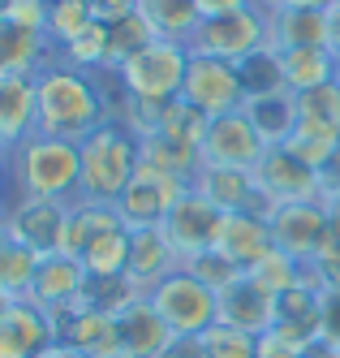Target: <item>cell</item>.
<instances>
[{
    "instance_id": "1",
    "label": "cell",
    "mask_w": 340,
    "mask_h": 358,
    "mask_svg": "<svg viewBox=\"0 0 340 358\" xmlns=\"http://www.w3.org/2000/svg\"><path fill=\"white\" fill-rule=\"evenodd\" d=\"M112 78L108 73H87L73 69L61 57H52L35 73V95H39V134L82 143L95 134L103 121H112Z\"/></svg>"
},
{
    "instance_id": "2",
    "label": "cell",
    "mask_w": 340,
    "mask_h": 358,
    "mask_svg": "<svg viewBox=\"0 0 340 358\" xmlns=\"http://www.w3.org/2000/svg\"><path fill=\"white\" fill-rule=\"evenodd\" d=\"M9 186L13 199H61V203H77V177H82V160H77V143L52 138V134H31L22 138L9 160Z\"/></svg>"
},
{
    "instance_id": "3",
    "label": "cell",
    "mask_w": 340,
    "mask_h": 358,
    "mask_svg": "<svg viewBox=\"0 0 340 358\" xmlns=\"http://www.w3.org/2000/svg\"><path fill=\"white\" fill-rule=\"evenodd\" d=\"M77 160H82V177H77V203H103L117 208L121 190L129 186L138 160H142V143L125 130L121 121H103L95 134L77 143Z\"/></svg>"
},
{
    "instance_id": "4",
    "label": "cell",
    "mask_w": 340,
    "mask_h": 358,
    "mask_svg": "<svg viewBox=\"0 0 340 358\" xmlns=\"http://www.w3.org/2000/svg\"><path fill=\"white\" fill-rule=\"evenodd\" d=\"M186 69H190V48L168 43V39H151L142 52H134L112 73V83L129 99L172 104V99H181V87H186Z\"/></svg>"
},
{
    "instance_id": "5",
    "label": "cell",
    "mask_w": 340,
    "mask_h": 358,
    "mask_svg": "<svg viewBox=\"0 0 340 358\" xmlns=\"http://www.w3.org/2000/svg\"><path fill=\"white\" fill-rule=\"evenodd\" d=\"M272 48V35H267V13L258 5H246V9H232V13H220V17H202V27L190 43V52H202V57H216V61H228V65H242L250 61L254 52Z\"/></svg>"
},
{
    "instance_id": "6",
    "label": "cell",
    "mask_w": 340,
    "mask_h": 358,
    "mask_svg": "<svg viewBox=\"0 0 340 358\" xmlns=\"http://www.w3.org/2000/svg\"><path fill=\"white\" fill-rule=\"evenodd\" d=\"M151 306L160 311V320L172 328V337H202L216 324V294L202 285L198 276H190L186 268H177L172 276H164L151 294Z\"/></svg>"
},
{
    "instance_id": "7",
    "label": "cell",
    "mask_w": 340,
    "mask_h": 358,
    "mask_svg": "<svg viewBox=\"0 0 340 358\" xmlns=\"http://www.w3.org/2000/svg\"><path fill=\"white\" fill-rule=\"evenodd\" d=\"M186 194H190V182H186V177H172V173H164V169H151V164L138 160L134 177H129V186H125L121 199H117V216L125 220V229H160L164 216H168Z\"/></svg>"
},
{
    "instance_id": "8",
    "label": "cell",
    "mask_w": 340,
    "mask_h": 358,
    "mask_svg": "<svg viewBox=\"0 0 340 358\" xmlns=\"http://www.w3.org/2000/svg\"><path fill=\"white\" fill-rule=\"evenodd\" d=\"M267 224H272L276 250L293 255L297 264H315L319 255L332 246V216H327V203H323V199L284 203V208H280Z\"/></svg>"
},
{
    "instance_id": "9",
    "label": "cell",
    "mask_w": 340,
    "mask_h": 358,
    "mask_svg": "<svg viewBox=\"0 0 340 358\" xmlns=\"http://www.w3.org/2000/svg\"><path fill=\"white\" fill-rule=\"evenodd\" d=\"M69 212L73 203H61V199H13L5 208V238L35 250L39 259L43 255H61Z\"/></svg>"
},
{
    "instance_id": "10",
    "label": "cell",
    "mask_w": 340,
    "mask_h": 358,
    "mask_svg": "<svg viewBox=\"0 0 340 358\" xmlns=\"http://www.w3.org/2000/svg\"><path fill=\"white\" fill-rule=\"evenodd\" d=\"M52 324V341H61L69 350H77L82 358H121V328L117 315L103 311H87V306H57L43 311Z\"/></svg>"
},
{
    "instance_id": "11",
    "label": "cell",
    "mask_w": 340,
    "mask_h": 358,
    "mask_svg": "<svg viewBox=\"0 0 340 358\" xmlns=\"http://www.w3.org/2000/svg\"><path fill=\"white\" fill-rule=\"evenodd\" d=\"M181 99L207 117H224V113H237L246 104V91H242V73L237 65L216 61V57H202L190 52V69H186V87H181Z\"/></svg>"
},
{
    "instance_id": "12",
    "label": "cell",
    "mask_w": 340,
    "mask_h": 358,
    "mask_svg": "<svg viewBox=\"0 0 340 358\" xmlns=\"http://www.w3.org/2000/svg\"><path fill=\"white\" fill-rule=\"evenodd\" d=\"M250 173H254V186L263 194H272L280 208L284 203H302V199H319V173L310 169L289 143L267 147L263 160H258Z\"/></svg>"
},
{
    "instance_id": "13",
    "label": "cell",
    "mask_w": 340,
    "mask_h": 358,
    "mask_svg": "<svg viewBox=\"0 0 340 358\" xmlns=\"http://www.w3.org/2000/svg\"><path fill=\"white\" fill-rule=\"evenodd\" d=\"M220 224H224V212H216L202 194H194V190H190V194H186V199H181L177 208L164 216L160 234H164V238H168V246L177 250V259L186 264V259H194V255H202V250H212V246H216Z\"/></svg>"
},
{
    "instance_id": "14",
    "label": "cell",
    "mask_w": 340,
    "mask_h": 358,
    "mask_svg": "<svg viewBox=\"0 0 340 358\" xmlns=\"http://www.w3.org/2000/svg\"><path fill=\"white\" fill-rule=\"evenodd\" d=\"M267 143L258 138V130L250 125V117L237 113H224L212 117L207 125V138H202V164H224V169H254L263 160Z\"/></svg>"
},
{
    "instance_id": "15",
    "label": "cell",
    "mask_w": 340,
    "mask_h": 358,
    "mask_svg": "<svg viewBox=\"0 0 340 358\" xmlns=\"http://www.w3.org/2000/svg\"><path fill=\"white\" fill-rule=\"evenodd\" d=\"M216 324H228L250 337H263L267 328H276V294H267L258 280L246 272L237 285H228L216 302Z\"/></svg>"
},
{
    "instance_id": "16",
    "label": "cell",
    "mask_w": 340,
    "mask_h": 358,
    "mask_svg": "<svg viewBox=\"0 0 340 358\" xmlns=\"http://www.w3.org/2000/svg\"><path fill=\"white\" fill-rule=\"evenodd\" d=\"M52 345V324L31 298H17L0 311V358H39Z\"/></svg>"
},
{
    "instance_id": "17",
    "label": "cell",
    "mask_w": 340,
    "mask_h": 358,
    "mask_svg": "<svg viewBox=\"0 0 340 358\" xmlns=\"http://www.w3.org/2000/svg\"><path fill=\"white\" fill-rule=\"evenodd\" d=\"M319 320H323V289L315 280H302V285L276 294V332L289 337L293 345H315L319 341Z\"/></svg>"
},
{
    "instance_id": "18",
    "label": "cell",
    "mask_w": 340,
    "mask_h": 358,
    "mask_svg": "<svg viewBox=\"0 0 340 358\" xmlns=\"http://www.w3.org/2000/svg\"><path fill=\"white\" fill-rule=\"evenodd\" d=\"M57 57L43 31H26L13 17H0V78H35Z\"/></svg>"
},
{
    "instance_id": "19",
    "label": "cell",
    "mask_w": 340,
    "mask_h": 358,
    "mask_svg": "<svg viewBox=\"0 0 340 358\" xmlns=\"http://www.w3.org/2000/svg\"><path fill=\"white\" fill-rule=\"evenodd\" d=\"M177 268H181V259H177V250L168 246V238L160 229H129V268H125V276L134 280L142 294H151Z\"/></svg>"
},
{
    "instance_id": "20",
    "label": "cell",
    "mask_w": 340,
    "mask_h": 358,
    "mask_svg": "<svg viewBox=\"0 0 340 358\" xmlns=\"http://www.w3.org/2000/svg\"><path fill=\"white\" fill-rule=\"evenodd\" d=\"M87 285V268L69 259V255H43L39 272H35V285H31V302L39 311H57V306H73L82 298Z\"/></svg>"
},
{
    "instance_id": "21",
    "label": "cell",
    "mask_w": 340,
    "mask_h": 358,
    "mask_svg": "<svg viewBox=\"0 0 340 358\" xmlns=\"http://www.w3.org/2000/svg\"><path fill=\"white\" fill-rule=\"evenodd\" d=\"M117 328H121V358H160V350L172 341V328L160 320L151 298L125 306L117 315Z\"/></svg>"
},
{
    "instance_id": "22",
    "label": "cell",
    "mask_w": 340,
    "mask_h": 358,
    "mask_svg": "<svg viewBox=\"0 0 340 358\" xmlns=\"http://www.w3.org/2000/svg\"><path fill=\"white\" fill-rule=\"evenodd\" d=\"M216 250H224L237 268L250 272L258 259H263V255L276 250V242H272V224H267V220H258V216H250V212H228L224 224H220Z\"/></svg>"
},
{
    "instance_id": "23",
    "label": "cell",
    "mask_w": 340,
    "mask_h": 358,
    "mask_svg": "<svg viewBox=\"0 0 340 358\" xmlns=\"http://www.w3.org/2000/svg\"><path fill=\"white\" fill-rule=\"evenodd\" d=\"M39 130L35 78H0V143L9 151Z\"/></svg>"
},
{
    "instance_id": "24",
    "label": "cell",
    "mask_w": 340,
    "mask_h": 358,
    "mask_svg": "<svg viewBox=\"0 0 340 358\" xmlns=\"http://www.w3.org/2000/svg\"><path fill=\"white\" fill-rule=\"evenodd\" d=\"M190 190L202 194L216 212H246V203L254 194V173L250 169H224V164H198L190 177Z\"/></svg>"
},
{
    "instance_id": "25",
    "label": "cell",
    "mask_w": 340,
    "mask_h": 358,
    "mask_svg": "<svg viewBox=\"0 0 340 358\" xmlns=\"http://www.w3.org/2000/svg\"><path fill=\"white\" fill-rule=\"evenodd\" d=\"M276 61H280V83L284 91H315L323 83H336V57L327 52V48H272Z\"/></svg>"
},
{
    "instance_id": "26",
    "label": "cell",
    "mask_w": 340,
    "mask_h": 358,
    "mask_svg": "<svg viewBox=\"0 0 340 358\" xmlns=\"http://www.w3.org/2000/svg\"><path fill=\"white\" fill-rule=\"evenodd\" d=\"M138 13L147 17L155 39H168V43H181V48H190L198 27H202L198 0H138Z\"/></svg>"
},
{
    "instance_id": "27",
    "label": "cell",
    "mask_w": 340,
    "mask_h": 358,
    "mask_svg": "<svg viewBox=\"0 0 340 358\" xmlns=\"http://www.w3.org/2000/svg\"><path fill=\"white\" fill-rule=\"evenodd\" d=\"M242 113L250 117V125L258 130V138H263L267 147L289 143L293 130H297V95L293 91H272V95L246 99Z\"/></svg>"
},
{
    "instance_id": "28",
    "label": "cell",
    "mask_w": 340,
    "mask_h": 358,
    "mask_svg": "<svg viewBox=\"0 0 340 358\" xmlns=\"http://www.w3.org/2000/svg\"><path fill=\"white\" fill-rule=\"evenodd\" d=\"M272 48H327V13L323 9H276L267 13Z\"/></svg>"
},
{
    "instance_id": "29",
    "label": "cell",
    "mask_w": 340,
    "mask_h": 358,
    "mask_svg": "<svg viewBox=\"0 0 340 358\" xmlns=\"http://www.w3.org/2000/svg\"><path fill=\"white\" fill-rule=\"evenodd\" d=\"M125 224L117 216V208H103V203H73L69 212V224H65V242H61V255H69V259H77L99 234H108V229Z\"/></svg>"
},
{
    "instance_id": "30",
    "label": "cell",
    "mask_w": 340,
    "mask_h": 358,
    "mask_svg": "<svg viewBox=\"0 0 340 358\" xmlns=\"http://www.w3.org/2000/svg\"><path fill=\"white\" fill-rule=\"evenodd\" d=\"M207 125H212V117L198 113L190 99H172V104L164 108V121H160V138L172 143V147H181V151H194V156H202Z\"/></svg>"
},
{
    "instance_id": "31",
    "label": "cell",
    "mask_w": 340,
    "mask_h": 358,
    "mask_svg": "<svg viewBox=\"0 0 340 358\" xmlns=\"http://www.w3.org/2000/svg\"><path fill=\"white\" fill-rule=\"evenodd\" d=\"M138 298H147V294L125 272L121 276H87L77 306H87V311H103V315H121L125 306H134Z\"/></svg>"
},
{
    "instance_id": "32",
    "label": "cell",
    "mask_w": 340,
    "mask_h": 358,
    "mask_svg": "<svg viewBox=\"0 0 340 358\" xmlns=\"http://www.w3.org/2000/svg\"><path fill=\"white\" fill-rule=\"evenodd\" d=\"M35 272H39V255L35 250L17 246L13 238H0V294H5L9 302L31 298Z\"/></svg>"
},
{
    "instance_id": "33",
    "label": "cell",
    "mask_w": 340,
    "mask_h": 358,
    "mask_svg": "<svg viewBox=\"0 0 340 358\" xmlns=\"http://www.w3.org/2000/svg\"><path fill=\"white\" fill-rule=\"evenodd\" d=\"M77 264L87 268V276H121L129 268V229L117 224L108 234H99L82 255H77Z\"/></svg>"
},
{
    "instance_id": "34",
    "label": "cell",
    "mask_w": 340,
    "mask_h": 358,
    "mask_svg": "<svg viewBox=\"0 0 340 358\" xmlns=\"http://www.w3.org/2000/svg\"><path fill=\"white\" fill-rule=\"evenodd\" d=\"M151 39H155V35H151V27H147L142 13H129V17L108 22V78H112V73H117L129 57H134V52H142Z\"/></svg>"
},
{
    "instance_id": "35",
    "label": "cell",
    "mask_w": 340,
    "mask_h": 358,
    "mask_svg": "<svg viewBox=\"0 0 340 358\" xmlns=\"http://www.w3.org/2000/svg\"><path fill=\"white\" fill-rule=\"evenodd\" d=\"M57 57H61L65 65H73V69L108 73V27H103V22H91V27L77 35V39H69Z\"/></svg>"
},
{
    "instance_id": "36",
    "label": "cell",
    "mask_w": 340,
    "mask_h": 358,
    "mask_svg": "<svg viewBox=\"0 0 340 358\" xmlns=\"http://www.w3.org/2000/svg\"><path fill=\"white\" fill-rule=\"evenodd\" d=\"M91 22H95L91 0H52V9H47V43H52V52H61L69 39H77L91 27Z\"/></svg>"
},
{
    "instance_id": "37",
    "label": "cell",
    "mask_w": 340,
    "mask_h": 358,
    "mask_svg": "<svg viewBox=\"0 0 340 358\" xmlns=\"http://www.w3.org/2000/svg\"><path fill=\"white\" fill-rule=\"evenodd\" d=\"M181 268H186L190 276H198L216 298H220L228 285H237V280L246 276V268H237V264H232L224 250H216V246H212V250H202V255H194V259H186Z\"/></svg>"
},
{
    "instance_id": "38",
    "label": "cell",
    "mask_w": 340,
    "mask_h": 358,
    "mask_svg": "<svg viewBox=\"0 0 340 358\" xmlns=\"http://www.w3.org/2000/svg\"><path fill=\"white\" fill-rule=\"evenodd\" d=\"M289 147L297 151L310 169H319L332 151H340V130H336V125H319V121H297Z\"/></svg>"
},
{
    "instance_id": "39",
    "label": "cell",
    "mask_w": 340,
    "mask_h": 358,
    "mask_svg": "<svg viewBox=\"0 0 340 358\" xmlns=\"http://www.w3.org/2000/svg\"><path fill=\"white\" fill-rule=\"evenodd\" d=\"M250 276L267 294H284V289H293V285L306 280V264H297L293 255H284V250H272V255H263V259L250 268Z\"/></svg>"
},
{
    "instance_id": "40",
    "label": "cell",
    "mask_w": 340,
    "mask_h": 358,
    "mask_svg": "<svg viewBox=\"0 0 340 358\" xmlns=\"http://www.w3.org/2000/svg\"><path fill=\"white\" fill-rule=\"evenodd\" d=\"M142 164H151V169H164V173H172V177H190L198 173V164H202V156H194V151H181V147H172V143H164L160 134H151V138H142Z\"/></svg>"
},
{
    "instance_id": "41",
    "label": "cell",
    "mask_w": 340,
    "mask_h": 358,
    "mask_svg": "<svg viewBox=\"0 0 340 358\" xmlns=\"http://www.w3.org/2000/svg\"><path fill=\"white\" fill-rule=\"evenodd\" d=\"M237 73H242V91H246V99L284 91V83H280V61H276L272 48H263V52H254L250 61H242Z\"/></svg>"
},
{
    "instance_id": "42",
    "label": "cell",
    "mask_w": 340,
    "mask_h": 358,
    "mask_svg": "<svg viewBox=\"0 0 340 358\" xmlns=\"http://www.w3.org/2000/svg\"><path fill=\"white\" fill-rule=\"evenodd\" d=\"M202 345H207V358H258V337L237 332L228 324H212L202 332Z\"/></svg>"
},
{
    "instance_id": "43",
    "label": "cell",
    "mask_w": 340,
    "mask_h": 358,
    "mask_svg": "<svg viewBox=\"0 0 340 358\" xmlns=\"http://www.w3.org/2000/svg\"><path fill=\"white\" fill-rule=\"evenodd\" d=\"M297 121H319L340 130V83H323L315 91L297 95Z\"/></svg>"
},
{
    "instance_id": "44",
    "label": "cell",
    "mask_w": 340,
    "mask_h": 358,
    "mask_svg": "<svg viewBox=\"0 0 340 358\" xmlns=\"http://www.w3.org/2000/svg\"><path fill=\"white\" fill-rule=\"evenodd\" d=\"M306 276L315 280L323 294H336V289H340V242H336V238H332V246L319 255L315 264H306Z\"/></svg>"
},
{
    "instance_id": "45",
    "label": "cell",
    "mask_w": 340,
    "mask_h": 358,
    "mask_svg": "<svg viewBox=\"0 0 340 358\" xmlns=\"http://www.w3.org/2000/svg\"><path fill=\"white\" fill-rule=\"evenodd\" d=\"M47 9H52V0H13L9 17L17 22V27H26V31H43L47 35Z\"/></svg>"
},
{
    "instance_id": "46",
    "label": "cell",
    "mask_w": 340,
    "mask_h": 358,
    "mask_svg": "<svg viewBox=\"0 0 340 358\" xmlns=\"http://www.w3.org/2000/svg\"><path fill=\"white\" fill-rule=\"evenodd\" d=\"M306 350H310V345H306ZM306 350H302V345H293L289 337H280L276 328H267L263 337H258V358H302Z\"/></svg>"
},
{
    "instance_id": "47",
    "label": "cell",
    "mask_w": 340,
    "mask_h": 358,
    "mask_svg": "<svg viewBox=\"0 0 340 358\" xmlns=\"http://www.w3.org/2000/svg\"><path fill=\"white\" fill-rule=\"evenodd\" d=\"M319 341L340 345V289L323 294V320H319Z\"/></svg>"
},
{
    "instance_id": "48",
    "label": "cell",
    "mask_w": 340,
    "mask_h": 358,
    "mask_svg": "<svg viewBox=\"0 0 340 358\" xmlns=\"http://www.w3.org/2000/svg\"><path fill=\"white\" fill-rule=\"evenodd\" d=\"M315 173H319V199H340V151H332Z\"/></svg>"
},
{
    "instance_id": "49",
    "label": "cell",
    "mask_w": 340,
    "mask_h": 358,
    "mask_svg": "<svg viewBox=\"0 0 340 358\" xmlns=\"http://www.w3.org/2000/svg\"><path fill=\"white\" fill-rule=\"evenodd\" d=\"M91 9H95V22H117V17H129V13H138V0H91Z\"/></svg>"
},
{
    "instance_id": "50",
    "label": "cell",
    "mask_w": 340,
    "mask_h": 358,
    "mask_svg": "<svg viewBox=\"0 0 340 358\" xmlns=\"http://www.w3.org/2000/svg\"><path fill=\"white\" fill-rule=\"evenodd\" d=\"M160 358H207V345H202V337H172L160 350Z\"/></svg>"
},
{
    "instance_id": "51",
    "label": "cell",
    "mask_w": 340,
    "mask_h": 358,
    "mask_svg": "<svg viewBox=\"0 0 340 358\" xmlns=\"http://www.w3.org/2000/svg\"><path fill=\"white\" fill-rule=\"evenodd\" d=\"M263 13H276V9H327L332 0H254Z\"/></svg>"
},
{
    "instance_id": "52",
    "label": "cell",
    "mask_w": 340,
    "mask_h": 358,
    "mask_svg": "<svg viewBox=\"0 0 340 358\" xmlns=\"http://www.w3.org/2000/svg\"><path fill=\"white\" fill-rule=\"evenodd\" d=\"M323 13H327V52L340 61V0H332Z\"/></svg>"
},
{
    "instance_id": "53",
    "label": "cell",
    "mask_w": 340,
    "mask_h": 358,
    "mask_svg": "<svg viewBox=\"0 0 340 358\" xmlns=\"http://www.w3.org/2000/svg\"><path fill=\"white\" fill-rule=\"evenodd\" d=\"M254 5V0H198V9L202 17H220V13H232V9H246Z\"/></svg>"
},
{
    "instance_id": "54",
    "label": "cell",
    "mask_w": 340,
    "mask_h": 358,
    "mask_svg": "<svg viewBox=\"0 0 340 358\" xmlns=\"http://www.w3.org/2000/svg\"><path fill=\"white\" fill-rule=\"evenodd\" d=\"M39 358H82V354H77V350H69V345H61V341H52Z\"/></svg>"
},
{
    "instance_id": "55",
    "label": "cell",
    "mask_w": 340,
    "mask_h": 358,
    "mask_svg": "<svg viewBox=\"0 0 340 358\" xmlns=\"http://www.w3.org/2000/svg\"><path fill=\"white\" fill-rule=\"evenodd\" d=\"M327 203V216H332V238L340 242V199H323Z\"/></svg>"
},
{
    "instance_id": "56",
    "label": "cell",
    "mask_w": 340,
    "mask_h": 358,
    "mask_svg": "<svg viewBox=\"0 0 340 358\" xmlns=\"http://www.w3.org/2000/svg\"><path fill=\"white\" fill-rule=\"evenodd\" d=\"M302 358H336V350H332L327 341H315V345H310V350H306Z\"/></svg>"
},
{
    "instance_id": "57",
    "label": "cell",
    "mask_w": 340,
    "mask_h": 358,
    "mask_svg": "<svg viewBox=\"0 0 340 358\" xmlns=\"http://www.w3.org/2000/svg\"><path fill=\"white\" fill-rule=\"evenodd\" d=\"M5 208H9V203H0V238H5Z\"/></svg>"
},
{
    "instance_id": "58",
    "label": "cell",
    "mask_w": 340,
    "mask_h": 358,
    "mask_svg": "<svg viewBox=\"0 0 340 358\" xmlns=\"http://www.w3.org/2000/svg\"><path fill=\"white\" fill-rule=\"evenodd\" d=\"M5 160H9V147H5V143H0V169H5Z\"/></svg>"
},
{
    "instance_id": "59",
    "label": "cell",
    "mask_w": 340,
    "mask_h": 358,
    "mask_svg": "<svg viewBox=\"0 0 340 358\" xmlns=\"http://www.w3.org/2000/svg\"><path fill=\"white\" fill-rule=\"evenodd\" d=\"M9 5H13V0H0V17H9Z\"/></svg>"
},
{
    "instance_id": "60",
    "label": "cell",
    "mask_w": 340,
    "mask_h": 358,
    "mask_svg": "<svg viewBox=\"0 0 340 358\" xmlns=\"http://www.w3.org/2000/svg\"><path fill=\"white\" fill-rule=\"evenodd\" d=\"M5 306H9V298H5V294H0V311H5Z\"/></svg>"
},
{
    "instance_id": "61",
    "label": "cell",
    "mask_w": 340,
    "mask_h": 358,
    "mask_svg": "<svg viewBox=\"0 0 340 358\" xmlns=\"http://www.w3.org/2000/svg\"><path fill=\"white\" fill-rule=\"evenodd\" d=\"M336 83H340V65H336Z\"/></svg>"
},
{
    "instance_id": "62",
    "label": "cell",
    "mask_w": 340,
    "mask_h": 358,
    "mask_svg": "<svg viewBox=\"0 0 340 358\" xmlns=\"http://www.w3.org/2000/svg\"><path fill=\"white\" fill-rule=\"evenodd\" d=\"M332 350H336V358H340V345H332Z\"/></svg>"
}]
</instances>
